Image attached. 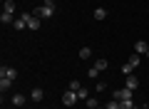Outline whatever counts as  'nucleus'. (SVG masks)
Here are the masks:
<instances>
[{
  "label": "nucleus",
  "instance_id": "obj_1",
  "mask_svg": "<svg viewBox=\"0 0 149 109\" xmlns=\"http://www.w3.org/2000/svg\"><path fill=\"white\" fill-rule=\"evenodd\" d=\"M55 10H57L55 5H40V8H35V10H32V15H37L40 20H50V17L55 15Z\"/></svg>",
  "mask_w": 149,
  "mask_h": 109
},
{
  "label": "nucleus",
  "instance_id": "obj_2",
  "mask_svg": "<svg viewBox=\"0 0 149 109\" xmlns=\"http://www.w3.org/2000/svg\"><path fill=\"white\" fill-rule=\"evenodd\" d=\"M132 89H127V87H124V89H114V92H112V99H117V102H122V99H132Z\"/></svg>",
  "mask_w": 149,
  "mask_h": 109
},
{
  "label": "nucleus",
  "instance_id": "obj_3",
  "mask_svg": "<svg viewBox=\"0 0 149 109\" xmlns=\"http://www.w3.org/2000/svg\"><path fill=\"white\" fill-rule=\"evenodd\" d=\"M77 99H80V97H77V92H72V89H67V92L62 94V104H65V107H72Z\"/></svg>",
  "mask_w": 149,
  "mask_h": 109
},
{
  "label": "nucleus",
  "instance_id": "obj_4",
  "mask_svg": "<svg viewBox=\"0 0 149 109\" xmlns=\"http://www.w3.org/2000/svg\"><path fill=\"white\" fill-rule=\"evenodd\" d=\"M134 52H137V55H147V52H149V42L137 40V42H134Z\"/></svg>",
  "mask_w": 149,
  "mask_h": 109
},
{
  "label": "nucleus",
  "instance_id": "obj_5",
  "mask_svg": "<svg viewBox=\"0 0 149 109\" xmlns=\"http://www.w3.org/2000/svg\"><path fill=\"white\" fill-rule=\"evenodd\" d=\"M124 87H127V89H132V92H134V89L139 87V79L134 77V74H127V77H124Z\"/></svg>",
  "mask_w": 149,
  "mask_h": 109
},
{
  "label": "nucleus",
  "instance_id": "obj_6",
  "mask_svg": "<svg viewBox=\"0 0 149 109\" xmlns=\"http://www.w3.org/2000/svg\"><path fill=\"white\" fill-rule=\"evenodd\" d=\"M15 10H17L15 0H3V12H13V15H15Z\"/></svg>",
  "mask_w": 149,
  "mask_h": 109
},
{
  "label": "nucleus",
  "instance_id": "obj_7",
  "mask_svg": "<svg viewBox=\"0 0 149 109\" xmlns=\"http://www.w3.org/2000/svg\"><path fill=\"white\" fill-rule=\"evenodd\" d=\"M0 77L15 79V77H17V69H15V67H3V69H0Z\"/></svg>",
  "mask_w": 149,
  "mask_h": 109
},
{
  "label": "nucleus",
  "instance_id": "obj_8",
  "mask_svg": "<svg viewBox=\"0 0 149 109\" xmlns=\"http://www.w3.org/2000/svg\"><path fill=\"white\" fill-rule=\"evenodd\" d=\"M10 87H13V79L0 77V92H3V94H5V92H10Z\"/></svg>",
  "mask_w": 149,
  "mask_h": 109
},
{
  "label": "nucleus",
  "instance_id": "obj_9",
  "mask_svg": "<svg viewBox=\"0 0 149 109\" xmlns=\"http://www.w3.org/2000/svg\"><path fill=\"white\" fill-rule=\"evenodd\" d=\"M42 97H45V92H42L40 87H35V89L30 92V99H32V102H42Z\"/></svg>",
  "mask_w": 149,
  "mask_h": 109
},
{
  "label": "nucleus",
  "instance_id": "obj_10",
  "mask_svg": "<svg viewBox=\"0 0 149 109\" xmlns=\"http://www.w3.org/2000/svg\"><path fill=\"white\" fill-rule=\"evenodd\" d=\"M17 17L13 15V12H3V15H0V22H3V25H10V22H15Z\"/></svg>",
  "mask_w": 149,
  "mask_h": 109
},
{
  "label": "nucleus",
  "instance_id": "obj_11",
  "mask_svg": "<svg viewBox=\"0 0 149 109\" xmlns=\"http://www.w3.org/2000/svg\"><path fill=\"white\" fill-rule=\"evenodd\" d=\"M40 22H42L40 17L32 15V17H30V22H27V30H40Z\"/></svg>",
  "mask_w": 149,
  "mask_h": 109
},
{
  "label": "nucleus",
  "instance_id": "obj_12",
  "mask_svg": "<svg viewBox=\"0 0 149 109\" xmlns=\"http://www.w3.org/2000/svg\"><path fill=\"white\" fill-rule=\"evenodd\" d=\"M77 55H80V60H90V57H92V47H87V45H85L80 52H77Z\"/></svg>",
  "mask_w": 149,
  "mask_h": 109
},
{
  "label": "nucleus",
  "instance_id": "obj_13",
  "mask_svg": "<svg viewBox=\"0 0 149 109\" xmlns=\"http://www.w3.org/2000/svg\"><path fill=\"white\" fill-rule=\"evenodd\" d=\"M25 104V94H13V107H22Z\"/></svg>",
  "mask_w": 149,
  "mask_h": 109
},
{
  "label": "nucleus",
  "instance_id": "obj_14",
  "mask_svg": "<svg viewBox=\"0 0 149 109\" xmlns=\"http://www.w3.org/2000/svg\"><path fill=\"white\" fill-rule=\"evenodd\" d=\"M92 15H95V20H104V17H107V15H109V12H107V10H104V8H97V10H95V12H92Z\"/></svg>",
  "mask_w": 149,
  "mask_h": 109
},
{
  "label": "nucleus",
  "instance_id": "obj_15",
  "mask_svg": "<svg viewBox=\"0 0 149 109\" xmlns=\"http://www.w3.org/2000/svg\"><path fill=\"white\" fill-rule=\"evenodd\" d=\"M77 97H80L82 102H87V99H90V89H87V87H80V89H77Z\"/></svg>",
  "mask_w": 149,
  "mask_h": 109
},
{
  "label": "nucleus",
  "instance_id": "obj_16",
  "mask_svg": "<svg viewBox=\"0 0 149 109\" xmlns=\"http://www.w3.org/2000/svg\"><path fill=\"white\" fill-rule=\"evenodd\" d=\"M95 67H97V69H100V72H104V69H107V67H109V62H107V60H104V57H102V60H97V62H95Z\"/></svg>",
  "mask_w": 149,
  "mask_h": 109
},
{
  "label": "nucleus",
  "instance_id": "obj_17",
  "mask_svg": "<svg viewBox=\"0 0 149 109\" xmlns=\"http://www.w3.org/2000/svg\"><path fill=\"white\" fill-rule=\"evenodd\" d=\"M87 109H100V99H97V97H90V99H87Z\"/></svg>",
  "mask_w": 149,
  "mask_h": 109
},
{
  "label": "nucleus",
  "instance_id": "obj_18",
  "mask_svg": "<svg viewBox=\"0 0 149 109\" xmlns=\"http://www.w3.org/2000/svg\"><path fill=\"white\" fill-rule=\"evenodd\" d=\"M119 109H134V102L132 99H122L119 102Z\"/></svg>",
  "mask_w": 149,
  "mask_h": 109
},
{
  "label": "nucleus",
  "instance_id": "obj_19",
  "mask_svg": "<svg viewBox=\"0 0 149 109\" xmlns=\"http://www.w3.org/2000/svg\"><path fill=\"white\" fill-rule=\"evenodd\" d=\"M132 72H134V67H132L129 62H124V65H122V74L127 77V74H132Z\"/></svg>",
  "mask_w": 149,
  "mask_h": 109
},
{
  "label": "nucleus",
  "instance_id": "obj_20",
  "mask_svg": "<svg viewBox=\"0 0 149 109\" xmlns=\"http://www.w3.org/2000/svg\"><path fill=\"white\" fill-rule=\"evenodd\" d=\"M87 77H100V69H97V67H95V65H92V67H90V69H87Z\"/></svg>",
  "mask_w": 149,
  "mask_h": 109
},
{
  "label": "nucleus",
  "instance_id": "obj_21",
  "mask_svg": "<svg viewBox=\"0 0 149 109\" xmlns=\"http://www.w3.org/2000/svg\"><path fill=\"white\" fill-rule=\"evenodd\" d=\"M104 109H119V102L117 99H109V102H107V107Z\"/></svg>",
  "mask_w": 149,
  "mask_h": 109
},
{
  "label": "nucleus",
  "instance_id": "obj_22",
  "mask_svg": "<svg viewBox=\"0 0 149 109\" xmlns=\"http://www.w3.org/2000/svg\"><path fill=\"white\" fill-rule=\"evenodd\" d=\"M104 89H107V82H102V79H100V82L95 84V92H104Z\"/></svg>",
  "mask_w": 149,
  "mask_h": 109
},
{
  "label": "nucleus",
  "instance_id": "obj_23",
  "mask_svg": "<svg viewBox=\"0 0 149 109\" xmlns=\"http://www.w3.org/2000/svg\"><path fill=\"white\" fill-rule=\"evenodd\" d=\"M80 87H82V84H80V79H72V82H70V89H72V92H77Z\"/></svg>",
  "mask_w": 149,
  "mask_h": 109
},
{
  "label": "nucleus",
  "instance_id": "obj_24",
  "mask_svg": "<svg viewBox=\"0 0 149 109\" xmlns=\"http://www.w3.org/2000/svg\"><path fill=\"white\" fill-rule=\"evenodd\" d=\"M142 109H149V104H147V107H142Z\"/></svg>",
  "mask_w": 149,
  "mask_h": 109
},
{
  "label": "nucleus",
  "instance_id": "obj_25",
  "mask_svg": "<svg viewBox=\"0 0 149 109\" xmlns=\"http://www.w3.org/2000/svg\"><path fill=\"white\" fill-rule=\"evenodd\" d=\"M147 57H149V52H147Z\"/></svg>",
  "mask_w": 149,
  "mask_h": 109
}]
</instances>
